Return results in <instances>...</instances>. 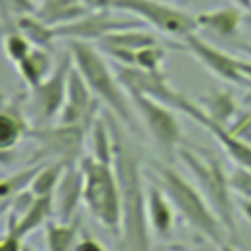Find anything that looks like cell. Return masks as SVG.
<instances>
[{
  "mask_svg": "<svg viewBox=\"0 0 251 251\" xmlns=\"http://www.w3.org/2000/svg\"><path fill=\"white\" fill-rule=\"evenodd\" d=\"M90 12L82 0H37V14L51 25L69 24Z\"/></svg>",
  "mask_w": 251,
  "mask_h": 251,
  "instance_id": "ffe728a7",
  "label": "cell"
},
{
  "mask_svg": "<svg viewBox=\"0 0 251 251\" xmlns=\"http://www.w3.org/2000/svg\"><path fill=\"white\" fill-rule=\"evenodd\" d=\"M67 49L73 55L75 67L84 76L86 84L90 86L92 94L108 106V110L129 129L139 131V116L129 100L127 90L120 82L116 71L108 65L102 55V49H96L90 41L80 39H67Z\"/></svg>",
  "mask_w": 251,
  "mask_h": 251,
  "instance_id": "7a4b0ae2",
  "label": "cell"
},
{
  "mask_svg": "<svg viewBox=\"0 0 251 251\" xmlns=\"http://www.w3.org/2000/svg\"><path fill=\"white\" fill-rule=\"evenodd\" d=\"M176 157L182 161V165L190 171L194 176L196 186L202 190L222 224L226 226L229 235H235L237 222H235V206L231 198V186H229V173H226L224 165L210 153L194 151L190 147H178Z\"/></svg>",
  "mask_w": 251,
  "mask_h": 251,
  "instance_id": "5b68a950",
  "label": "cell"
},
{
  "mask_svg": "<svg viewBox=\"0 0 251 251\" xmlns=\"http://www.w3.org/2000/svg\"><path fill=\"white\" fill-rule=\"evenodd\" d=\"M80 231V218H73L69 222L49 220L45 224V247L47 251H71Z\"/></svg>",
  "mask_w": 251,
  "mask_h": 251,
  "instance_id": "44dd1931",
  "label": "cell"
},
{
  "mask_svg": "<svg viewBox=\"0 0 251 251\" xmlns=\"http://www.w3.org/2000/svg\"><path fill=\"white\" fill-rule=\"evenodd\" d=\"M78 163L84 175L82 204L102 227H106L116 239H120L122 196H120V184L114 165L96 161L94 157H82Z\"/></svg>",
  "mask_w": 251,
  "mask_h": 251,
  "instance_id": "277c9868",
  "label": "cell"
},
{
  "mask_svg": "<svg viewBox=\"0 0 251 251\" xmlns=\"http://www.w3.org/2000/svg\"><path fill=\"white\" fill-rule=\"evenodd\" d=\"M198 104L202 106V110L218 124L222 126H227L237 114H239V106L233 98L231 92L227 90H214V92H208L204 94Z\"/></svg>",
  "mask_w": 251,
  "mask_h": 251,
  "instance_id": "7402d4cb",
  "label": "cell"
},
{
  "mask_svg": "<svg viewBox=\"0 0 251 251\" xmlns=\"http://www.w3.org/2000/svg\"><path fill=\"white\" fill-rule=\"evenodd\" d=\"M0 212H2V210H0Z\"/></svg>",
  "mask_w": 251,
  "mask_h": 251,
  "instance_id": "b9f144b4",
  "label": "cell"
},
{
  "mask_svg": "<svg viewBox=\"0 0 251 251\" xmlns=\"http://www.w3.org/2000/svg\"><path fill=\"white\" fill-rule=\"evenodd\" d=\"M239 69H241L243 76L249 80V84H251V61H247V59H239Z\"/></svg>",
  "mask_w": 251,
  "mask_h": 251,
  "instance_id": "836d02e7",
  "label": "cell"
},
{
  "mask_svg": "<svg viewBox=\"0 0 251 251\" xmlns=\"http://www.w3.org/2000/svg\"><path fill=\"white\" fill-rule=\"evenodd\" d=\"M243 20V10L237 6H224V8H216V10H206L200 12L196 16L198 27L212 31L218 37H229L237 31V27L241 25Z\"/></svg>",
  "mask_w": 251,
  "mask_h": 251,
  "instance_id": "ac0fdd59",
  "label": "cell"
},
{
  "mask_svg": "<svg viewBox=\"0 0 251 251\" xmlns=\"http://www.w3.org/2000/svg\"><path fill=\"white\" fill-rule=\"evenodd\" d=\"M0 251H4V247H2V243H0Z\"/></svg>",
  "mask_w": 251,
  "mask_h": 251,
  "instance_id": "f35d334b",
  "label": "cell"
},
{
  "mask_svg": "<svg viewBox=\"0 0 251 251\" xmlns=\"http://www.w3.org/2000/svg\"><path fill=\"white\" fill-rule=\"evenodd\" d=\"M231 4L241 8L243 12H251V0H231Z\"/></svg>",
  "mask_w": 251,
  "mask_h": 251,
  "instance_id": "e575fe53",
  "label": "cell"
},
{
  "mask_svg": "<svg viewBox=\"0 0 251 251\" xmlns=\"http://www.w3.org/2000/svg\"><path fill=\"white\" fill-rule=\"evenodd\" d=\"M75 67L73 55L67 49L55 63L53 71L49 73V76L45 80H41L33 90V100L37 110L41 112V116L45 120H53L59 116L63 104H65V96H67V82H69V73Z\"/></svg>",
  "mask_w": 251,
  "mask_h": 251,
  "instance_id": "4fadbf2b",
  "label": "cell"
},
{
  "mask_svg": "<svg viewBox=\"0 0 251 251\" xmlns=\"http://www.w3.org/2000/svg\"><path fill=\"white\" fill-rule=\"evenodd\" d=\"M35 2H37V0H35Z\"/></svg>",
  "mask_w": 251,
  "mask_h": 251,
  "instance_id": "60d3db41",
  "label": "cell"
},
{
  "mask_svg": "<svg viewBox=\"0 0 251 251\" xmlns=\"http://www.w3.org/2000/svg\"><path fill=\"white\" fill-rule=\"evenodd\" d=\"M235 137L243 139L245 143L251 145V110H239V114L226 126Z\"/></svg>",
  "mask_w": 251,
  "mask_h": 251,
  "instance_id": "f546056e",
  "label": "cell"
},
{
  "mask_svg": "<svg viewBox=\"0 0 251 251\" xmlns=\"http://www.w3.org/2000/svg\"><path fill=\"white\" fill-rule=\"evenodd\" d=\"M2 47H4V53L8 57V61H12L14 65H18L22 59L27 57V53L33 49V43L14 25L12 29H8L4 33V39H2Z\"/></svg>",
  "mask_w": 251,
  "mask_h": 251,
  "instance_id": "4316f807",
  "label": "cell"
},
{
  "mask_svg": "<svg viewBox=\"0 0 251 251\" xmlns=\"http://www.w3.org/2000/svg\"><path fill=\"white\" fill-rule=\"evenodd\" d=\"M239 212L251 224V198H239Z\"/></svg>",
  "mask_w": 251,
  "mask_h": 251,
  "instance_id": "d6a6232c",
  "label": "cell"
},
{
  "mask_svg": "<svg viewBox=\"0 0 251 251\" xmlns=\"http://www.w3.org/2000/svg\"><path fill=\"white\" fill-rule=\"evenodd\" d=\"M151 173L159 178L163 190L171 198L175 210L182 216V220L198 231L202 237L210 239L212 243L220 245L222 241L227 239V229L202 194V190L190 182L186 176H182L176 169H173L169 163H151Z\"/></svg>",
  "mask_w": 251,
  "mask_h": 251,
  "instance_id": "3957f363",
  "label": "cell"
},
{
  "mask_svg": "<svg viewBox=\"0 0 251 251\" xmlns=\"http://www.w3.org/2000/svg\"><path fill=\"white\" fill-rule=\"evenodd\" d=\"M22 251H37V249H35V247H29V245H24Z\"/></svg>",
  "mask_w": 251,
  "mask_h": 251,
  "instance_id": "74e56055",
  "label": "cell"
},
{
  "mask_svg": "<svg viewBox=\"0 0 251 251\" xmlns=\"http://www.w3.org/2000/svg\"><path fill=\"white\" fill-rule=\"evenodd\" d=\"M218 251H239L235 245H231L229 241H222L220 245H218Z\"/></svg>",
  "mask_w": 251,
  "mask_h": 251,
  "instance_id": "d590c367",
  "label": "cell"
},
{
  "mask_svg": "<svg viewBox=\"0 0 251 251\" xmlns=\"http://www.w3.org/2000/svg\"><path fill=\"white\" fill-rule=\"evenodd\" d=\"M24 92L14 94L12 98H6L4 92H0V165H8L20 141L29 137L31 127L24 116Z\"/></svg>",
  "mask_w": 251,
  "mask_h": 251,
  "instance_id": "5bb4252c",
  "label": "cell"
},
{
  "mask_svg": "<svg viewBox=\"0 0 251 251\" xmlns=\"http://www.w3.org/2000/svg\"><path fill=\"white\" fill-rule=\"evenodd\" d=\"M239 49H241L243 53H247V55H251V43H241V45H239Z\"/></svg>",
  "mask_w": 251,
  "mask_h": 251,
  "instance_id": "8d00e7d4",
  "label": "cell"
},
{
  "mask_svg": "<svg viewBox=\"0 0 251 251\" xmlns=\"http://www.w3.org/2000/svg\"><path fill=\"white\" fill-rule=\"evenodd\" d=\"M90 10H112L114 0H82Z\"/></svg>",
  "mask_w": 251,
  "mask_h": 251,
  "instance_id": "1f68e13d",
  "label": "cell"
},
{
  "mask_svg": "<svg viewBox=\"0 0 251 251\" xmlns=\"http://www.w3.org/2000/svg\"><path fill=\"white\" fill-rule=\"evenodd\" d=\"M135 25H141V20L116 18L110 14V10H90L78 20L55 25V33H57V39L63 37V39H80V41H100L104 35L116 29H126Z\"/></svg>",
  "mask_w": 251,
  "mask_h": 251,
  "instance_id": "30bf717a",
  "label": "cell"
},
{
  "mask_svg": "<svg viewBox=\"0 0 251 251\" xmlns=\"http://www.w3.org/2000/svg\"><path fill=\"white\" fill-rule=\"evenodd\" d=\"M90 149L92 157L102 163H112L114 159V139L108 127V122L104 114L96 116V120L90 126Z\"/></svg>",
  "mask_w": 251,
  "mask_h": 251,
  "instance_id": "d4e9b609",
  "label": "cell"
},
{
  "mask_svg": "<svg viewBox=\"0 0 251 251\" xmlns=\"http://www.w3.org/2000/svg\"><path fill=\"white\" fill-rule=\"evenodd\" d=\"M182 47L218 78H222L229 84H235V86L251 88L249 80L243 76V73L239 69V57H233V55L218 49L216 45L198 37L196 31L182 37Z\"/></svg>",
  "mask_w": 251,
  "mask_h": 251,
  "instance_id": "9c48e42d",
  "label": "cell"
},
{
  "mask_svg": "<svg viewBox=\"0 0 251 251\" xmlns=\"http://www.w3.org/2000/svg\"><path fill=\"white\" fill-rule=\"evenodd\" d=\"M57 61H53V55L49 51V47H37L33 45V49L27 53L25 59H22L16 69L20 73V76L24 78V82L29 88H35L41 80H45L49 76V73L53 71Z\"/></svg>",
  "mask_w": 251,
  "mask_h": 251,
  "instance_id": "d6986e66",
  "label": "cell"
},
{
  "mask_svg": "<svg viewBox=\"0 0 251 251\" xmlns=\"http://www.w3.org/2000/svg\"><path fill=\"white\" fill-rule=\"evenodd\" d=\"M114 139V171L122 196V251H153L147 218V186L143 182L141 151L126 133V126L110 112H102Z\"/></svg>",
  "mask_w": 251,
  "mask_h": 251,
  "instance_id": "6da1fadb",
  "label": "cell"
},
{
  "mask_svg": "<svg viewBox=\"0 0 251 251\" xmlns=\"http://www.w3.org/2000/svg\"><path fill=\"white\" fill-rule=\"evenodd\" d=\"M14 25L37 47H51V43L57 39L55 25L47 24L37 12H29V14L18 16Z\"/></svg>",
  "mask_w": 251,
  "mask_h": 251,
  "instance_id": "cb8c5ba5",
  "label": "cell"
},
{
  "mask_svg": "<svg viewBox=\"0 0 251 251\" xmlns=\"http://www.w3.org/2000/svg\"><path fill=\"white\" fill-rule=\"evenodd\" d=\"M90 127L84 124H59L47 127H35L29 131V139L35 141L39 159L53 157V161L78 163L82 157L84 135Z\"/></svg>",
  "mask_w": 251,
  "mask_h": 251,
  "instance_id": "ba28073f",
  "label": "cell"
},
{
  "mask_svg": "<svg viewBox=\"0 0 251 251\" xmlns=\"http://www.w3.org/2000/svg\"><path fill=\"white\" fill-rule=\"evenodd\" d=\"M147 218L151 233L157 237H169L175 226V206L163 186L147 184Z\"/></svg>",
  "mask_w": 251,
  "mask_h": 251,
  "instance_id": "2e32d148",
  "label": "cell"
},
{
  "mask_svg": "<svg viewBox=\"0 0 251 251\" xmlns=\"http://www.w3.org/2000/svg\"><path fill=\"white\" fill-rule=\"evenodd\" d=\"M65 161H51V163H43L41 169L37 171V175L33 176L29 190L33 196H53L61 175L65 171Z\"/></svg>",
  "mask_w": 251,
  "mask_h": 251,
  "instance_id": "484cf974",
  "label": "cell"
},
{
  "mask_svg": "<svg viewBox=\"0 0 251 251\" xmlns=\"http://www.w3.org/2000/svg\"><path fill=\"white\" fill-rule=\"evenodd\" d=\"M127 94H129V100L139 120L143 122L145 129L151 133L153 141L157 143L161 155L167 161H171L176 155L180 141H182V129H180L178 118L175 116L173 108L141 92L131 90Z\"/></svg>",
  "mask_w": 251,
  "mask_h": 251,
  "instance_id": "8992f818",
  "label": "cell"
},
{
  "mask_svg": "<svg viewBox=\"0 0 251 251\" xmlns=\"http://www.w3.org/2000/svg\"><path fill=\"white\" fill-rule=\"evenodd\" d=\"M153 43H159V39L151 31L141 29V25L126 27V29H116V31L104 35L98 41L100 49H104V47H118V49H127V51H137V49L153 45Z\"/></svg>",
  "mask_w": 251,
  "mask_h": 251,
  "instance_id": "603a6c76",
  "label": "cell"
},
{
  "mask_svg": "<svg viewBox=\"0 0 251 251\" xmlns=\"http://www.w3.org/2000/svg\"><path fill=\"white\" fill-rule=\"evenodd\" d=\"M173 251H182V249H173Z\"/></svg>",
  "mask_w": 251,
  "mask_h": 251,
  "instance_id": "ab89813d",
  "label": "cell"
},
{
  "mask_svg": "<svg viewBox=\"0 0 251 251\" xmlns=\"http://www.w3.org/2000/svg\"><path fill=\"white\" fill-rule=\"evenodd\" d=\"M114 10L131 14L157 31L178 39L198 29L196 16L165 0H114Z\"/></svg>",
  "mask_w": 251,
  "mask_h": 251,
  "instance_id": "52a82bcc",
  "label": "cell"
},
{
  "mask_svg": "<svg viewBox=\"0 0 251 251\" xmlns=\"http://www.w3.org/2000/svg\"><path fill=\"white\" fill-rule=\"evenodd\" d=\"M165 57H167V49L161 43H153V45H147V47H141L135 51L133 67L149 71V73H159V71H163L161 67H163Z\"/></svg>",
  "mask_w": 251,
  "mask_h": 251,
  "instance_id": "83f0119b",
  "label": "cell"
},
{
  "mask_svg": "<svg viewBox=\"0 0 251 251\" xmlns=\"http://www.w3.org/2000/svg\"><path fill=\"white\" fill-rule=\"evenodd\" d=\"M176 110L182 112V114H186L190 120H194L198 126H202L210 135H214V139L222 145V149L226 151V155H227L235 165L251 169V145L245 143L243 139L235 137L226 126L214 122V120L202 110V106H200L198 102L190 100V98L184 94V98L180 100V104H178Z\"/></svg>",
  "mask_w": 251,
  "mask_h": 251,
  "instance_id": "8fae6325",
  "label": "cell"
},
{
  "mask_svg": "<svg viewBox=\"0 0 251 251\" xmlns=\"http://www.w3.org/2000/svg\"><path fill=\"white\" fill-rule=\"evenodd\" d=\"M84 194V175L80 163H67L61 180L53 192V206L59 220L69 222L75 218Z\"/></svg>",
  "mask_w": 251,
  "mask_h": 251,
  "instance_id": "9a60e30c",
  "label": "cell"
},
{
  "mask_svg": "<svg viewBox=\"0 0 251 251\" xmlns=\"http://www.w3.org/2000/svg\"><path fill=\"white\" fill-rule=\"evenodd\" d=\"M73 251H106V249H104V245L98 239H94V237H90V235L84 233L76 241V245L73 247Z\"/></svg>",
  "mask_w": 251,
  "mask_h": 251,
  "instance_id": "4dcf8cb0",
  "label": "cell"
},
{
  "mask_svg": "<svg viewBox=\"0 0 251 251\" xmlns=\"http://www.w3.org/2000/svg\"><path fill=\"white\" fill-rule=\"evenodd\" d=\"M229 186L239 198H251V169L235 165L229 171Z\"/></svg>",
  "mask_w": 251,
  "mask_h": 251,
  "instance_id": "f1b7e54d",
  "label": "cell"
},
{
  "mask_svg": "<svg viewBox=\"0 0 251 251\" xmlns=\"http://www.w3.org/2000/svg\"><path fill=\"white\" fill-rule=\"evenodd\" d=\"M53 212H55L53 196H35L24 214H20L18 218H8V229L6 231L24 239L27 233H31L39 226L47 224L51 220Z\"/></svg>",
  "mask_w": 251,
  "mask_h": 251,
  "instance_id": "e0dca14e",
  "label": "cell"
},
{
  "mask_svg": "<svg viewBox=\"0 0 251 251\" xmlns=\"http://www.w3.org/2000/svg\"><path fill=\"white\" fill-rule=\"evenodd\" d=\"M100 104L102 100L92 94L80 71L73 67L69 73L65 104L57 116L59 124H84L90 127L96 120V114L100 112Z\"/></svg>",
  "mask_w": 251,
  "mask_h": 251,
  "instance_id": "7c38bea8",
  "label": "cell"
}]
</instances>
